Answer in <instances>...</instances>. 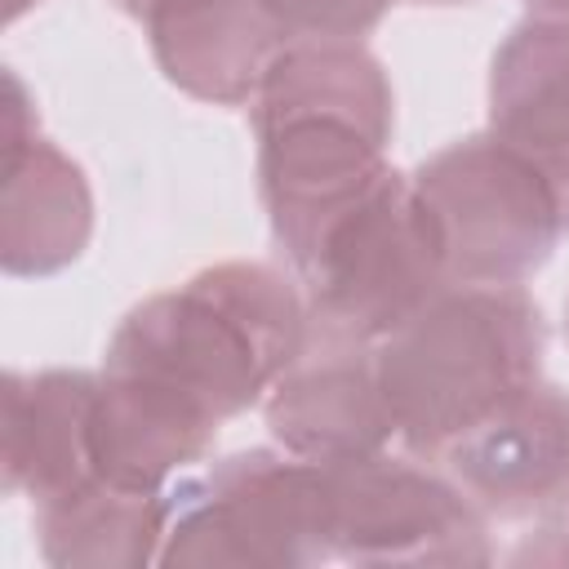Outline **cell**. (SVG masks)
I'll return each mask as SVG.
<instances>
[{
	"mask_svg": "<svg viewBox=\"0 0 569 569\" xmlns=\"http://www.w3.org/2000/svg\"><path fill=\"white\" fill-rule=\"evenodd\" d=\"M253 129L280 120H347L378 142L391 138V84L382 62L360 40L284 44L249 102Z\"/></svg>",
	"mask_w": 569,
	"mask_h": 569,
	"instance_id": "cell-15",
	"label": "cell"
},
{
	"mask_svg": "<svg viewBox=\"0 0 569 569\" xmlns=\"http://www.w3.org/2000/svg\"><path fill=\"white\" fill-rule=\"evenodd\" d=\"M333 480V533L338 560L356 565H489V516L458 489L449 471H431L387 449Z\"/></svg>",
	"mask_w": 569,
	"mask_h": 569,
	"instance_id": "cell-6",
	"label": "cell"
},
{
	"mask_svg": "<svg viewBox=\"0 0 569 569\" xmlns=\"http://www.w3.org/2000/svg\"><path fill=\"white\" fill-rule=\"evenodd\" d=\"M36 4H40V0H4V18L18 22V18H22L27 9H36Z\"/></svg>",
	"mask_w": 569,
	"mask_h": 569,
	"instance_id": "cell-19",
	"label": "cell"
},
{
	"mask_svg": "<svg viewBox=\"0 0 569 569\" xmlns=\"http://www.w3.org/2000/svg\"><path fill=\"white\" fill-rule=\"evenodd\" d=\"M40 551L49 565H89V569H133L160 560L164 538V493L120 489L102 476L58 493L36 507Z\"/></svg>",
	"mask_w": 569,
	"mask_h": 569,
	"instance_id": "cell-16",
	"label": "cell"
},
{
	"mask_svg": "<svg viewBox=\"0 0 569 569\" xmlns=\"http://www.w3.org/2000/svg\"><path fill=\"white\" fill-rule=\"evenodd\" d=\"M529 13H542V18H569V0H525Z\"/></svg>",
	"mask_w": 569,
	"mask_h": 569,
	"instance_id": "cell-18",
	"label": "cell"
},
{
	"mask_svg": "<svg viewBox=\"0 0 569 569\" xmlns=\"http://www.w3.org/2000/svg\"><path fill=\"white\" fill-rule=\"evenodd\" d=\"M218 427L222 422L196 400L102 369L93 400V471L120 489L164 493L182 471L204 462Z\"/></svg>",
	"mask_w": 569,
	"mask_h": 569,
	"instance_id": "cell-11",
	"label": "cell"
},
{
	"mask_svg": "<svg viewBox=\"0 0 569 569\" xmlns=\"http://www.w3.org/2000/svg\"><path fill=\"white\" fill-rule=\"evenodd\" d=\"M102 373L40 369L4 378V489L36 507L93 480V400Z\"/></svg>",
	"mask_w": 569,
	"mask_h": 569,
	"instance_id": "cell-12",
	"label": "cell"
},
{
	"mask_svg": "<svg viewBox=\"0 0 569 569\" xmlns=\"http://www.w3.org/2000/svg\"><path fill=\"white\" fill-rule=\"evenodd\" d=\"M489 133L551 178L569 227V18L529 13L498 44L489 67Z\"/></svg>",
	"mask_w": 569,
	"mask_h": 569,
	"instance_id": "cell-13",
	"label": "cell"
},
{
	"mask_svg": "<svg viewBox=\"0 0 569 569\" xmlns=\"http://www.w3.org/2000/svg\"><path fill=\"white\" fill-rule=\"evenodd\" d=\"M333 480L289 449H240L164 489L160 565L329 560Z\"/></svg>",
	"mask_w": 569,
	"mask_h": 569,
	"instance_id": "cell-4",
	"label": "cell"
},
{
	"mask_svg": "<svg viewBox=\"0 0 569 569\" xmlns=\"http://www.w3.org/2000/svg\"><path fill=\"white\" fill-rule=\"evenodd\" d=\"M440 467L489 520H556L569 511V391L533 382L458 436Z\"/></svg>",
	"mask_w": 569,
	"mask_h": 569,
	"instance_id": "cell-7",
	"label": "cell"
},
{
	"mask_svg": "<svg viewBox=\"0 0 569 569\" xmlns=\"http://www.w3.org/2000/svg\"><path fill=\"white\" fill-rule=\"evenodd\" d=\"M316 342L373 347L449 284L405 173H387L289 258Z\"/></svg>",
	"mask_w": 569,
	"mask_h": 569,
	"instance_id": "cell-3",
	"label": "cell"
},
{
	"mask_svg": "<svg viewBox=\"0 0 569 569\" xmlns=\"http://www.w3.org/2000/svg\"><path fill=\"white\" fill-rule=\"evenodd\" d=\"M93 236V191L84 169L31 133L4 147L0 196V262L9 276H53L71 267Z\"/></svg>",
	"mask_w": 569,
	"mask_h": 569,
	"instance_id": "cell-14",
	"label": "cell"
},
{
	"mask_svg": "<svg viewBox=\"0 0 569 569\" xmlns=\"http://www.w3.org/2000/svg\"><path fill=\"white\" fill-rule=\"evenodd\" d=\"M409 182L449 284H525L569 231L551 178L489 129L440 147Z\"/></svg>",
	"mask_w": 569,
	"mask_h": 569,
	"instance_id": "cell-5",
	"label": "cell"
},
{
	"mask_svg": "<svg viewBox=\"0 0 569 569\" xmlns=\"http://www.w3.org/2000/svg\"><path fill=\"white\" fill-rule=\"evenodd\" d=\"M116 4H120V9H124V13H133V18H147V13H151V4H156V0H116Z\"/></svg>",
	"mask_w": 569,
	"mask_h": 569,
	"instance_id": "cell-20",
	"label": "cell"
},
{
	"mask_svg": "<svg viewBox=\"0 0 569 569\" xmlns=\"http://www.w3.org/2000/svg\"><path fill=\"white\" fill-rule=\"evenodd\" d=\"M307 342L311 320L298 276L236 258L138 302L116 325L102 369L160 382L227 422L267 400Z\"/></svg>",
	"mask_w": 569,
	"mask_h": 569,
	"instance_id": "cell-1",
	"label": "cell"
},
{
	"mask_svg": "<svg viewBox=\"0 0 569 569\" xmlns=\"http://www.w3.org/2000/svg\"><path fill=\"white\" fill-rule=\"evenodd\" d=\"M418 4H471V0H418Z\"/></svg>",
	"mask_w": 569,
	"mask_h": 569,
	"instance_id": "cell-22",
	"label": "cell"
},
{
	"mask_svg": "<svg viewBox=\"0 0 569 569\" xmlns=\"http://www.w3.org/2000/svg\"><path fill=\"white\" fill-rule=\"evenodd\" d=\"M142 27L164 80L213 107H249L289 44L262 0H156Z\"/></svg>",
	"mask_w": 569,
	"mask_h": 569,
	"instance_id": "cell-10",
	"label": "cell"
},
{
	"mask_svg": "<svg viewBox=\"0 0 569 569\" xmlns=\"http://www.w3.org/2000/svg\"><path fill=\"white\" fill-rule=\"evenodd\" d=\"M542 311L525 284H445L373 342L396 440L440 462L458 436L542 378Z\"/></svg>",
	"mask_w": 569,
	"mask_h": 569,
	"instance_id": "cell-2",
	"label": "cell"
},
{
	"mask_svg": "<svg viewBox=\"0 0 569 569\" xmlns=\"http://www.w3.org/2000/svg\"><path fill=\"white\" fill-rule=\"evenodd\" d=\"M565 333H569V298H565Z\"/></svg>",
	"mask_w": 569,
	"mask_h": 569,
	"instance_id": "cell-23",
	"label": "cell"
},
{
	"mask_svg": "<svg viewBox=\"0 0 569 569\" xmlns=\"http://www.w3.org/2000/svg\"><path fill=\"white\" fill-rule=\"evenodd\" d=\"M289 44L302 40H360L373 31L391 0H262Z\"/></svg>",
	"mask_w": 569,
	"mask_h": 569,
	"instance_id": "cell-17",
	"label": "cell"
},
{
	"mask_svg": "<svg viewBox=\"0 0 569 569\" xmlns=\"http://www.w3.org/2000/svg\"><path fill=\"white\" fill-rule=\"evenodd\" d=\"M262 413L280 449L325 471L373 458L396 440V422L373 373V347L311 338L267 391Z\"/></svg>",
	"mask_w": 569,
	"mask_h": 569,
	"instance_id": "cell-8",
	"label": "cell"
},
{
	"mask_svg": "<svg viewBox=\"0 0 569 569\" xmlns=\"http://www.w3.org/2000/svg\"><path fill=\"white\" fill-rule=\"evenodd\" d=\"M258 133V187L271 218V236L284 262L347 204L378 187L387 164V142L347 120H280Z\"/></svg>",
	"mask_w": 569,
	"mask_h": 569,
	"instance_id": "cell-9",
	"label": "cell"
},
{
	"mask_svg": "<svg viewBox=\"0 0 569 569\" xmlns=\"http://www.w3.org/2000/svg\"><path fill=\"white\" fill-rule=\"evenodd\" d=\"M556 560H569V529H565V542H560V551H556Z\"/></svg>",
	"mask_w": 569,
	"mask_h": 569,
	"instance_id": "cell-21",
	"label": "cell"
}]
</instances>
